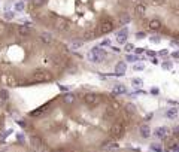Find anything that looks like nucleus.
Returning <instances> with one entry per match:
<instances>
[{"mask_svg": "<svg viewBox=\"0 0 179 152\" xmlns=\"http://www.w3.org/2000/svg\"><path fill=\"white\" fill-rule=\"evenodd\" d=\"M78 66L64 43L49 31L38 33L25 24L0 18V85L33 87L54 82Z\"/></svg>", "mask_w": 179, "mask_h": 152, "instance_id": "1", "label": "nucleus"}, {"mask_svg": "<svg viewBox=\"0 0 179 152\" xmlns=\"http://www.w3.org/2000/svg\"><path fill=\"white\" fill-rule=\"evenodd\" d=\"M8 110H9V93H8V88L0 85V142H2V137H3Z\"/></svg>", "mask_w": 179, "mask_h": 152, "instance_id": "2", "label": "nucleus"}, {"mask_svg": "<svg viewBox=\"0 0 179 152\" xmlns=\"http://www.w3.org/2000/svg\"><path fill=\"white\" fill-rule=\"evenodd\" d=\"M0 152H38V149L33 146H27L23 140H18L15 143H9V145L0 148Z\"/></svg>", "mask_w": 179, "mask_h": 152, "instance_id": "3", "label": "nucleus"}, {"mask_svg": "<svg viewBox=\"0 0 179 152\" xmlns=\"http://www.w3.org/2000/svg\"><path fill=\"white\" fill-rule=\"evenodd\" d=\"M125 125H127V121H120V119L113 121V124L111 125V136L112 137H121L125 131Z\"/></svg>", "mask_w": 179, "mask_h": 152, "instance_id": "4", "label": "nucleus"}, {"mask_svg": "<svg viewBox=\"0 0 179 152\" xmlns=\"http://www.w3.org/2000/svg\"><path fill=\"white\" fill-rule=\"evenodd\" d=\"M97 27H98V30H100L102 34H106V33L113 31V22H112V20H111L109 16H103Z\"/></svg>", "mask_w": 179, "mask_h": 152, "instance_id": "5", "label": "nucleus"}, {"mask_svg": "<svg viewBox=\"0 0 179 152\" xmlns=\"http://www.w3.org/2000/svg\"><path fill=\"white\" fill-rule=\"evenodd\" d=\"M127 37H128V29L127 27H124V29H121L118 33H116V42L120 45L127 43Z\"/></svg>", "mask_w": 179, "mask_h": 152, "instance_id": "6", "label": "nucleus"}, {"mask_svg": "<svg viewBox=\"0 0 179 152\" xmlns=\"http://www.w3.org/2000/svg\"><path fill=\"white\" fill-rule=\"evenodd\" d=\"M127 72V63L125 61H118L115 64V76H122Z\"/></svg>", "mask_w": 179, "mask_h": 152, "instance_id": "7", "label": "nucleus"}, {"mask_svg": "<svg viewBox=\"0 0 179 152\" xmlns=\"http://www.w3.org/2000/svg\"><path fill=\"white\" fill-rule=\"evenodd\" d=\"M146 7H148V5H146L145 0H143V2H139L136 6H134V14H136L137 16H143L145 12H146Z\"/></svg>", "mask_w": 179, "mask_h": 152, "instance_id": "8", "label": "nucleus"}, {"mask_svg": "<svg viewBox=\"0 0 179 152\" xmlns=\"http://www.w3.org/2000/svg\"><path fill=\"white\" fill-rule=\"evenodd\" d=\"M148 27L151 30H154V31H158V30L163 29V24H161V21L158 20V18H154V20H151L148 22Z\"/></svg>", "mask_w": 179, "mask_h": 152, "instance_id": "9", "label": "nucleus"}, {"mask_svg": "<svg viewBox=\"0 0 179 152\" xmlns=\"http://www.w3.org/2000/svg\"><path fill=\"white\" fill-rule=\"evenodd\" d=\"M167 134H169V130H167L166 127H157V128L154 130V136L158 137V139H164V137H167Z\"/></svg>", "mask_w": 179, "mask_h": 152, "instance_id": "10", "label": "nucleus"}, {"mask_svg": "<svg viewBox=\"0 0 179 152\" xmlns=\"http://www.w3.org/2000/svg\"><path fill=\"white\" fill-rule=\"evenodd\" d=\"M139 133H140V136L143 139H148L151 136V128H149V125L148 124H142L140 125V128H139Z\"/></svg>", "mask_w": 179, "mask_h": 152, "instance_id": "11", "label": "nucleus"}, {"mask_svg": "<svg viewBox=\"0 0 179 152\" xmlns=\"http://www.w3.org/2000/svg\"><path fill=\"white\" fill-rule=\"evenodd\" d=\"M87 57H88L90 61H93V63H102V61L105 60V55H98V54H94V52H91V51L88 52Z\"/></svg>", "mask_w": 179, "mask_h": 152, "instance_id": "12", "label": "nucleus"}, {"mask_svg": "<svg viewBox=\"0 0 179 152\" xmlns=\"http://www.w3.org/2000/svg\"><path fill=\"white\" fill-rule=\"evenodd\" d=\"M116 118V110L115 109H111V107H107V109L105 110L103 113V119H115Z\"/></svg>", "mask_w": 179, "mask_h": 152, "instance_id": "13", "label": "nucleus"}, {"mask_svg": "<svg viewBox=\"0 0 179 152\" xmlns=\"http://www.w3.org/2000/svg\"><path fill=\"white\" fill-rule=\"evenodd\" d=\"M164 115H166V118H169V119H175L178 116V109H176V107H170V109L166 110Z\"/></svg>", "mask_w": 179, "mask_h": 152, "instance_id": "14", "label": "nucleus"}, {"mask_svg": "<svg viewBox=\"0 0 179 152\" xmlns=\"http://www.w3.org/2000/svg\"><path fill=\"white\" fill-rule=\"evenodd\" d=\"M130 21H131V16H130L128 14H121V15H120V24L125 25V24H128Z\"/></svg>", "mask_w": 179, "mask_h": 152, "instance_id": "15", "label": "nucleus"}, {"mask_svg": "<svg viewBox=\"0 0 179 152\" xmlns=\"http://www.w3.org/2000/svg\"><path fill=\"white\" fill-rule=\"evenodd\" d=\"M124 93H127V89H125V87L122 84L115 85V94H124Z\"/></svg>", "mask_w": 179, "mask_h": 152, "instance_id": "16", "label": "nucleus"}, {"mask_svg": "<svg viewBox=\"0 0 179 152\" xmlns=\"http://www.w3.org/2000/svg\"><path fill=\"white\" fill-rule=\"evenodd\" d=\"M151 151L152 152H163V148H161V145L160 143H151Z\"/></svg>", "mask_w": 179, "mask_h": 152, "instance_id": "17", "label": "nucleus"}, {"mask_svg": "<svg viewBox=\"0 0 179 152\" xmlns=\"http://www.w3.org/2000/svg\"><path fill=\"white\" fill-rule=\"evenodd\" d=\"M125 110H127V113H128V115H133L134 112H136V107H134V104L128 103L127 106H125Z\"/></svg>", "mask_w": 179, "mask_h": 152, "instance_id": "18", "label": "nucleus"}, {"mask_svg": "<svg viewBox=\"0 0 179 152\" xmlns=\"http://www.w3.org/2000/svg\"><path fill=\"white\" fill-rule=\"evenodd\" d=\"M161 67H163L164 70H170V69H172L173 67V64H172V61H163V63H161Z\"/></svg>", "mask_w": 179, "mask_h": 152, "instance_id": "19", "label": "nucleus"}, {"mask_svg": "<svg viewBox=\"0 0 179 152\" xmlns=\"http://www.w3.org/2000/svg\"><path fill=\"white\" fill-rule=\"evenodd\" d=\"M116 151H118V146H116L115 143H112V145H109L105 149V152H116Z\"/></svg>", "mask_w": 179, "mask_h": 152, "instance_id": "20", "label": "nucleus"}, {"mask_svg": "<svg viewBox=\"0 0 179 152\" xmlns=\"http://www.w3.org/2000/svg\"><path fill=\"white\" fill-rule=\"evenodd\" d=\"M133 70H136V72H142V70H145V64H142V63H137V64H134V66H133Z\"/></svg>", "mask_w": 179, "mask_h": 152, "instance_id": "21", "label": "nucleus"}, {"mask_svg": "<svg viewBox=\"0 0 179 152\" xmlns=\"http://www.w3.org/2000/svg\"><path fill=\"white\" fill-rule=\"evenodd\" d=\"M125 61H128V63H136V61H137V57H136V55H131V54H128V55L125 57Z\"/></svg>", "mask_w": 179, "mask_h": 152, "instance_id": "22", "label": "nucleus"}, {"mask_svg": "<svg viewBox=\"0 0 179 152\" xmlns=\"http://www.w3.org/2000/svg\"><path fill=\"white\" fill-rule=\"evenodd\" d=\"M124 49H125V52H131V51H134V45L133 43H125Z\"/></svg>", "mask_w": 179, "mask_h": 152, "instance_id": "23", "label": "nucleus"}, {"mask_svg": "<svg viewBox=\"0 0 179 152\" xmlns=\"http://www.w3.org/2000/svg\"><path fill=\"white\" fill-rule=\"evenodd\" d=\"M151 42L152 43H158V42H161V36H151Z\"/></svg>", "mask_w": 179, "mask_h": 152, "instance_id": "24", "label": "nucleus"}, {"mask_svg": "<svg viewBox=\"0 0 179 152\" xmlns=\"http://www.w3.org/2000/svg\"><path fill=\"white\" fill-rule=\"evenodd\" d=\"M166 3V0H152V5L154 6H163Z\"/></svg>", "mask_w": 179, "mask_h": 152, "instance_id": "25", "label": "nucleus"}, {"mask_svg": "<svg viewBox=\"0 0 179 152\" xmlns=\"http://www.w3.org/2000/svg\"><path fill=\"white\" fill-rule=\"evenodd\" d=\"M131 84H133V85H142V79H139V78H133V79H131Z\"/></svg>", "mask_w": 179, "mask_h": 152, "instance_id": "26", "label": "nucleus"}, {"mask_svg": "<svg viewBox=\"0 0 179 152\" xmlns=\"http://www.w3.org/2000/svg\"><path fill=\"white\" fill-rule=\"evenodd\" d=\"M145 36H146L145 31H137V33H136V37H137V39H143Z\"/></svg>", "mask_w": 179, "mask_h": 152, "instance_id": "27", "label": "nucleus"}, {"mask_svg": "<svg viewBox=\"0 0 179 152\" xmlns=\"http://www.w3.org/2000/svg\"><path fill=\"white\" fill-rule=\"evenodd\" d=\"M167 54H169V51H167V49H161V51L158 52V55H160V57H166Z\"/></svg>", "mask_w": 179, "mask_h": 152, "instance_id": "28", "label": "nucleus"}, {"mask_svg": "<svg viewBox=\"0 0 179 152\" xmlns=\"http://www.w3.org/2000/svg\"><path fill=\"white\" fill-rule=\"evenodd\" d=\"M134 52H136L137 55H140V54L145 52V49H143V48H134Z\"/></svg>", "mask_w": 179, "mask_h": 152, "instance_id": "29", "label": "nucleus"}, {"mask_svg": "<svg viewBox=\"0 0 179 152\" xmlns=\"http://www.w3.org/2000/svg\"><path fill=\"white\" fill-rule=\"evenodd\" d=\"M102 46H111V40H109V39H105V40L102 42Z\"/></svg>", "mask_w": 179, "mask_h": 152, "instance_id": "30", "label": "nucleus"}, {"mask_svg": "<svg viewBox=\"0 0 179 152\" xmlns=\"http://www.w3.org/2000/svg\"><path fill=\"white\" fill-rule=\"evenodd\" d=\"M158 93H160V89H158L157 87H154V88H152V89H151V94H154V95H157Z\"/></svg>", "mask_w": 179, "mask_h": 152, "instance_id": "31", "label": "nucleus"}, {"mask_svg": "<svg viewBox=\"0 0 179 152\" xmlns=\"http://www.w3.org/2000/svg\"><path fill=\"white\" fill-rule=\"evenodd\" d=\"M173 137H175V139H179V130H178V127L173 130Z\"/></svg>", "mask_w": 179, "mask_h": 152, "instance_id": "32", "label": "nucleus"}, {"mask_svg": "<svg viewBox=\"0 0 179 152\" xmlns=\"http://www.w3.org/2000/svg\"><path fill=\"white\" fill-rule=\"evenodd\" d=\"M172 57H173V58H179V49L175 51V52H172Z\"/></svg>", "mask_w": 179, "mask_h": 152, "instance_id": "33", "label": "nucleus"}, {"mask_svg": "<svg viewBox=\"0 0 179 152\" xmlns=\"http://www.w3.org/2000/svg\"><path fill=\"white\" fill-rule=\"evenodd\" d=\"M146 54H148L149 57H152V58L155 57V52H154V51H146Z\"/></svg>", "mask_w": 179, "mask_h": 152, "instance_id": "34", "label": "nucleus"}, {"mask_svg": "<svg viewBox=\"0 0 179 152\" xmlns=\"http://www.w3.org/2000/svg\"><path fill=\"white\" fill-rule=\"evenodd\" d=\"M173 12L179 15V6H173Z\"/></svg>", "mask_w": 179, "mask_h": 152, "instance_id": "35", "label": "nucleus"}, {"mask_svg": "<svg viewBox=\"0 0 179 152\" xmlns=\"http://www.w3.org/2000/svg\"><path fill=\"white\" fill-rule=\"evenodd\" d=\"M152 63H154V64H158V60H157V57H154V58H152Z\"/></svg>", "mask_w": 179, "mask_h": 152, "instance_id": "36", "label": "nucleus"}, {"mask_svg": "<svg viewBox=\"0 0 179 152\" xmlns=\"http://www.w3.org/2000/svg\"><path fill=\"white\" fill-rule=\"evenodd\" d=\"M178 152H179V143H178Z\"/></svg>", "mask_w": 179, "mask_h": 152, "instance_id": "37", "label": "nucleus"}, {"mask_svg": "<svg viewBox=\"0 0 179 152\" xmlns=\"http://www.w3.org/2000/svg\"><path fill=\"white\" fill-rule=\"evenodd\" d=\"M178 130H179V127H178Z\"/></svg>", "mask_w": 179, "mask_h": 152, "instance_id": "38", "label": "nucleus"}]
</instances>
